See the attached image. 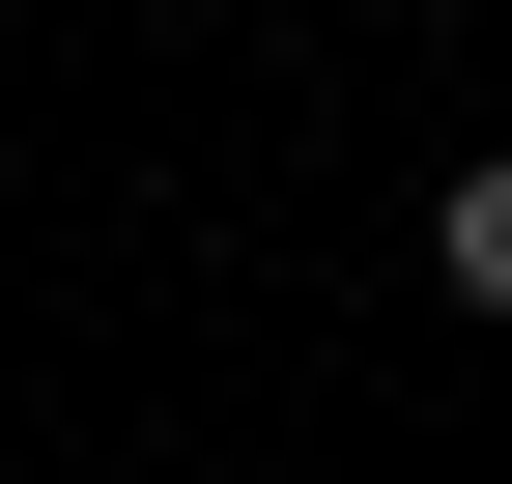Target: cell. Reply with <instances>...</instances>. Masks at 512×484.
I'll list each match as a JSON object with an SVG mask.
<instances>
[{"label": "cell", "instance_id": "obj_1", "mask_svg": "<svg viewBox=\"0 0 512 484\" xmlns=\"http://www.w3.org/2000/svg\"><path fill=\"white\" fill-rule=\"evenodd\" d=\"M427 257H456V314H512V143L456 171V200H427Z\"/></svg>", "mask_w": 512, "mask_h": 484}]
</instances>
